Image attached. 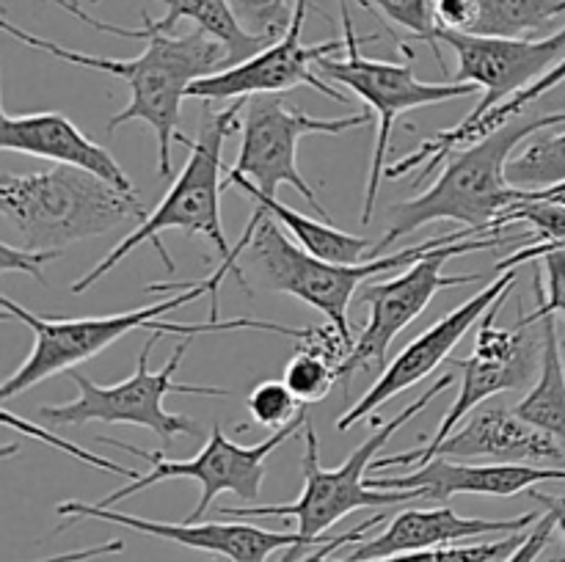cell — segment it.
<instances>
[{
	"label": "cell",
	"mask_w": 565,
	"mask_h": 562,
	"mask_svg": "<svg viewBox=\"0 0 565 562\" xmlns=\"http://www.w3.org/2000/svg\"><path fill=\"white\" fill-rule=\"evenodd\" d=\"M456 383V375L447 372L441 378L434 380L430 389H425L419 395V400H414L412 406L403 408L395 419L379 424L373 430L367 441L356 446L351 452L342 466L337 468H323L320 466V450H318V433H315L312 419H307L303 424V441H307V450H303V488L301 496L290 505H259V507H218V512L224 518H296L298 529L303 543L307 545H323L329 543L331 534H326V529L334 527L337 521L348 516L353 510H362V507H390V505H406V501L423 499L419 490H381L370 488L364 472L373 466L379 450H384L386 441L397 433L406 422H412L419 411L430 406L441 391H447Z\"/></svg>",
	"instance_id": "8992f818"
},
{
	"label": "cell",
	"mask_w": 565,
	"mask_h": 562,
	"mask_svg": "<svg viewBox=\"0 0 565 562\" xmlns=\"http://www.w3.org/2000/svg\"><path fill=\"white\" fill-rule=\"evenodd\" d=\"M340 17H342V39H345V58H334V55H323L315 61L320 75L329 80L342 83L351 88L359 99L367 102L379 119V132H375V149L373 163H370L367 174V191H364V207H362V224H370L375 209V196H379L381 176L386 171V154H390V138L395 119H401L408 110L425 108V105L450 102V99L469 97L478 94L480 88L475 83H425L414 75L408 64H392V61H375L364 58L362 44L375 42L379 33L370 36H356L351 20V6L348 0H340Z\"/></svg>",
	"instance_id": "30bf717a"
},
{
	"label": "cell",
	"mask_w": 565,
	"mask_h": 562,
	"mask_svg": "<svg viewBox=\"0 0 565 562\" xmlns=\"http://www.w3.org/2000/svg\"><path fill=\"white\" fill-rule=\"evenodd\" d=\"M0 215L14 229L20 248L64 251L127 220H143L147 209L138 196L121 193L92 171L53 165L33 174L3 171Z\"/></svg>",
	"instance_id": "277c9868"
},
{
	"label": "cell",
	"mask_w": 565,
	"mask_h": 562,
	"mask_svg": "<svg viewBox=\"0 0 565 562\" xmlns=\"http://www.w3.org/2000/svg\"><path fill=\"white\" fill-rule=\"evenodd\" d=\"M541 334H544V347H541L539 380L516 402V413L535 428L555 435L565 446V358L561 356V342H557L555 314L541 320Z\"/></svg>",
	"instance_id": "d4e9b609"
},
{
	"label": "cell",
	"mask_w": 565,
	"mask_h": 562,
	"mask_svg": "<svg viewBox=\"0 0 565 562\" xmlns=\"http://www.w3.org/2000/svg\"><path fill=\"white\" fill-rule=\"evenodd\" d=\"M555 532H557V518L555 512L546 510L544 516L533 523V529H527L522 543H519L502 562H535L546 549H550Z\"/></svg>",
	"instance_id": "8d00e7d4"
},
{
	"label": "cell",
	"mask_w": 565,
	"mask_h": 562,
	"mask_svg": "<svg viewBox=\"0 0 565 562\" xmlns=\"http://www.w3.org/2000/svg\"><path fill=\"white\" fill-rule=\"evenodd\" d=\"M166 6L163 20H152V17L143 11V22L149 28L160 33H171L180 20H193L199 31L210 33L213 39H218L221 44H226V50L232 53L235 64L252 58L259 50H265L268 44H274L276 39L270 36H257V33H248L241 25V20L232 11L230 0H160Z\"/></svg>",
	"instance_id": "cb8c5ba5"
},
{
	"label": "cell",
	"mask_w": 565,
	"mask_h": 562,
	"mask_svg": "<svg viewBox=\"0 0 565 562\" xmlns=\"http://www.w3.org/2000/svg\"><path fill=\"white\" fill-rule=\"evenodd\" d=\"M436 25L447 31L475 33L480 20V0H434Z\"/></svg>",
	"instance_id": "74e56055"
},
{
	"label": "cell",
	"mask_w": 565,
	"mask_h": 562,
	"mask_svg": "<svg viewBox=\"0 0 565 562\" xmlns=\"http://www.w3.org/2000/svg\"><path fill=\"white\" fill-rule=\"evenodd\" d=\"M508 182L519 191H546L565 182V132L546 136L539 132L533 141L513 154L508 163Z\"/></svg>",
	"instance_id": "4316f807"
},
{
	"label": "cell",
	"mask_w": 565,
	"mask_h": 562,
	"mask_svg": "<svg viewBox=\"0 0 565 562\" xmlns=\"http://www.w3.org/2000/svg\"><path fill=\"white\" fill-rule=\"evenodd\" d=\"M511 292V290H508ZM508 292L483 314L480 320V328L475 334V347L463 361H458L461 367V391H458L456 402L450 406L447 417L441 419V424L436 428V433L430 435L428 444L419 446V450L401 452V455L390 457H375V468H390V466H417L423 463L469 413L478 406H483L491 397L502 395V391L522 389L530 383L535 369L541 367V347H544V334H533V320L524 314L519 317L516 325L511 328H497V314L505 306Z\"/></svg>",
	"instance_id": "4fadbf2b"
},
{
	"label": "cell",
	"mask_w": 565,
	"mask_h": 562,
	"mask_svg": "<svg viewBox=\"0 0 565 562\" xmlns=\"http://www.w3.org/2000/svg\"><path fill=\"white\" fill-rule=\"evenodd\" d=\"M565 14V0H480L475 33L483 36H530L544 33Z\"/></svg>",
	"instance_id": "484cf974"
},
{
	"label": "cell",
	"mask_w": 565,
	"mask_h": 562,
	"mask_svg": "<svg viewBox=\"0 0 565 562\" xmlns=\"http://www.w3.org/2000/svg\"><path fill=\"white\" fill-rule=\"evenodd\" d=\"M439 42L456 53L458 72L452 80L475 83L483 88V99L458 121V130L478 125L489 110L500 108L565 58V28L550 36H483L439 28Z\"/></svg>",
	"instance_id": "5bb4252c"
},
{
	"label": "cell",
	"mask_w": 565,
	"mask_h": 562,
	"mask_svg": "<svg viewBox=\"0 0 565 562\" xmlns=\"http://www.w3.org/2000/svg\"><path fill=\"white\" fill-rule=\"evenodd\" d=\"M3 424H6V428H14V430H20V433L31 435V439H39V441H44V444H53L55 450H61V452H70V455L81 457L83 463H92V466L103 468V472H114V474H121V477H127V479H136V477H138V472H136V468H125V466H119V463L108 461V457H103V455H94V452H86V450H81V446H77V444H72V441L61 439V435L50 433V430H42V428H36V424H31V422H28V419H22V417H14V413H11V411H3Z\"/></svg>",
	"instance_id": "836d02e7"
},
{
	"label": "cell",
	"mask_w": 565,
	"mask_h": 562,
	"mask_svg": "<svg viewBox=\"0 0 565 562\" xmlns=\"http://www.w3.org/2000/svg\"><path fill=\"white\" fill-rule=\"evenodd\" d=\"M64 251H31V248L11 246L9 240H0V270L3 273H28L39 281L47 284L42 268L53 259H58Z\"/></svg>",
	"instance_id": "e575fe53"
},
{
	"label": "cell",
	"mask_w": 565,
	"mask_h": 562,
	"mask_svg": "<svg viewBox=\"0 0 565 562\" xmlns=\"http://www.w3.org/2000/svg\"><path fill=\"white\" fill-rule=\"evenodd\" d=\"M555 193H565V182H563V185L546 187V191H524V196H527V198H541V196H555Z\"/></svg>",
	"instance_id": "ab89813d"
},
{
	"label": "cell",
	"mask_w": 565,
	"mask_h": 562,
	"mask_svg": "<svg viewBox=\"0 0 565 562\" xmlns=\"http://www.w3.org/2000/svg\"><path fill=\"white\" fill-rule=\"evenodd\" d=\"M61 518H66V527L77 518H97V521L119 523V527L136 529L141 534L171 540V543L188 545V549L207 551V554L226 556L232 562H265L274 551L292 549V545H307L298 532H274V529L254 527V523H226V521H196V523H169L149 521V518L130 516V512H116L110 507L86 505V501H61L55 507ZM312 549V545H307Z\"/></svg>",
	"instance_id": "e0dca14e"
},
{
	"label": "cell",
	"mask_w": 565,
	"mask_h": 562,
	"mask_svg": "<svg viewBox=\"0 0 565 562\" xmlns=\"http://www.w3.org/2000/svg\"><path fill=\"white\" fill-rule=\"evenodd\" d=\"M513 287H516V268L497 275L491 284H486V290H480L478 295L469 298L467 303H461V306L452 309L450 314H445L439 323H434L428 331H423L417 339L408 342V345L386 364L384 372L375 378V383L370 386V389L364 391L340 419H337V430H340V433H348L353 424L373 417L375 408L390 402L392 397L412 389V386L423 383L430 372L439 369L441 361L450 358V353L456 350L458 342L469 334V328H472L478 320H483V314L489 312L508 290H513Z\"/></svg>",
	"instance_id": "2e32d148"
},
{
	"label": "cell",
	"mask_w": 565,
	"mask_h": 562,
	"mask_svg": "<svg viewBox=\"0 0 565 562\" xmlns=\"http://www.w3.org/2000/svg\"><path fill=\"white\" fill-rule=\"evenodd\" d=\"M522 198H527V196H524V191H522ZM541 198H550V202L565 204V193H555V196H541Z\"/></svg>",
	"instance_id": "60d3db41"
},
{
	"label": "cell",
	"mask_w": 565,
	"mask_h": 562,
	"mask_svg": "<svg viewBox=\"0 0 565 562\" xmlns=\"http://www.w3.org/2000/svg\"><path fill=\"white\" fill-rule=\"evenodd\" d=\"M539 518L535 512H524L516 518H469L458 516L447 505L434 507V510H403L392 518L384 532L348 551L345 560H381V556L406 554V551L461 543L480 534H516L533 527Z\"/></svg>",
	"instance_id": "44dd1931"
},
{
	"label": "cell",
	"mask_w": 565,
	"mask_h": 562,
	"mask_svg": "<svg viewBox=\"0 0 565 562\" xmlns=\"http://www.w3.org/2000/svg\"><path fill=\"white\" fill-rule=\"evenodd\" d=\"M565 125V110L557 114H519L469 147L456 149L439 180L419 196L390 209V229L370 251L381 257L401 237L434 224L452 220L475 237H491L494 220L522 198V191L508 182V163L527 138Z\"/></svg>",
	"instance_id": "7a4b0ae2"
},
{
	"label": "cell",
	"mask_w": 565,
	"mask_h": 562,
	"mask_svg": "<svg viewBox=\"0 0 565 562\" xmlns=\"http://www.w3.org/2000/svg\"><path fill=\"white\" fill-rule=\"evenodd\" d=\"M527 529L516 534H508L502 540H491V543H467V545H436V549H423V551H406V554H392L381 556V560H362V562H497L505 560L513 549L524 540ZM320 562H353V560H320Z\"/></svg>",
	"instance_id": "83f0119b"
},
{
	"label": "cell",
	"mask_w": 565,
	"mask_h": 562,
	"mask_svg": "<svg viewBox=\"0 0 565 562\" xmlns=\"http://www.w3.org/2000/svg\"><path fill=\"white\" fill-rule=\"evenodd\" d=\"M160 336L163 334L149 331V339L143 342L141 353H138L136 372H132L130 378L119 380V383L99 386L94 383L92 378H86L83 372H77V369H70V378L75 380L77 386V397L70 402L42 406L39 408V419L55 424V428H66V424L77 428V424L88 422L138 424V428H147L152 430L154 435H160L163 444H169L177 435H202V428H199L191 417L166 411V395L230 397V391L218 389V386H193L177 380V369H180L193 336H185V339L174 347V353H171V358L166 361V367L152 372V369H149V353L154 350Z\"/></svg>",
	"instance_id": "ba28073f"
},
{
	"label": "cell",
	"mask_w": 565,
	"mask_h": 562,
	"mask_svg": "<svg viewBox=\"0 0 565 562\" xmlns=\"http://www.w3.org/2000/svg\"><path fill=\"white\" fill-rule=\"evenodd\" d=\"M546 562H565V551H555V554H552Z\"/></svg>",
	"instance_id": "b9f144b4"
},
{
	"label": "cell",
	"mask_w": 565,
	"mask_h": 562,
	"mask_svg": "<svg viewBox=\"0 0 565 562\" xmlns=\"http://www.w3.org/2000/svg\"><path fill=\"white\" fill-rule=\"evenodd\" d=\"M539 483H565V468L533 463H463L436 455L401 477H370V488L419 490L423 499L447 505L452 496H516Z\"/></svg>",
	"instance_id": "d6986e66"
},
{
	"label": "cell",
	"mask_w": 565,
	"mask_h": 562,
	"mask_svg": "<svg viewBox=\"0 0 565 562\" xmlns=\"http://www.w3.org/2000/svg\"><path fill=\"white\" fill-rule=\"evenodd\" d=\"M381 521H384V516L367 518V521H362L359 527L348 529V532H342V534H334L329 543H323L318 551H312V554H307V551H309L307 545H292L290 554H287L281 562H320V560H326V556L334 554V551L345 549L348 543H356V540H362L364 534H367L373 527H379ZM215 562H232V560H226V556H215Z\"/></svg>",
	"instance_id": "d590c367"
},
{
	"label": "cell",
	"mask_w": 565,
	"mask_h": 562,
	"mask_svg": "<svg viewBox=\"0 0 565 562\" xmlns=\"http://www.w3.org/2000/svg\"><path fill=\"white\" fill-rule=\"evenodd\" d=\"M436 455L456 457V461L563 466L565 446L555 435L519 417L516 408H508L502 402H483L423 463Z\"/></svg>",
	"instance_id": "ac0fdd59"
},
{
	"label": "cell",
	"mask_w": 565,
	"mask_h": 562,
	"mask_svg": "<svg viewBox=\"0 0 565 562\" xmlns=\"http://www.w3.org/2000/svg\"><path fill=\"white\" fill-rule=\"evenodd\" d=\"M370 121H375L370 108L353 116L323 119V116H309L292 108L281 94L248 97L246 108H243L241 152H237L235 165L226 171V176L252 180L257 191L276 198H279L281 185H290L292 191L307 198L320 220H331V215L320 204L318 193L298 171V143L307 136H342V132L370 125Z\"/></svg>",
	"instance_id": "7c38bea8"
},
{
	"label": "cell",
	"mask_w": 565,
	"mask_h": 562,
	"mask_svg": "<svg viewBox=\"0 0 565 562\" xmlns=\"http://www.w3.org/2000/svg\"><path fill=\"white\" fill-rule=\"evenodd\" d=\"M563 353H565V339H563ZM527 494L533 496V499L539 501V505H544L546 510L555 512V518H557V529H561V532L565 534V496H550V494H541V490H535V488H530Z\"/></svg>",
	"instance_id": "f35d334b"
},
{
	"label": "cell",
	"mask_w": 565,
	"mask_h": 562,
	"mask_svg": "<svg viewBox=\"0 0 565 562\" xmlns=\"http://www.w3.org/2000/svg\"><path fill=\"white\" fill-rule=\"evenodd\" d=\"M246 231H252L246 253L252 259L254 270L259 273V279H263V284L268 290L292 295L307 303V306L318 309L351 342L356 339L351 334V314H348V309H351L353 295L362 290L364 281L379 273H390V270H406L417 259H423L425 253L434 251V248L475 237L469 229H456L450 235L434 237V240H425L419 246L401 248L395 253H381V257L364 259V262L342 264L303 251L301 246L287 240L279 220L259 213V209L252 215Z\"/></svg>",
	"instance_id": "52a82bcc"
},
{
	"label": "cell",
	"mask_w": 565,
	"mask_h": 562,
	"mask_svg": "<svg viewBox=\"0 0 565 562\" xmlns=\"http://www.w3.org/2000/svg\"><path fill=\"white\" fill-rule=\"evenodd\" d=\"M563 80H565V58L555 66V69L546 72V75L541 77L539 83H533V86L524 88L522 94H516V97H511V99H508V102H502L500 108L489 110V114H486L483 119L478 121V125L467 127V130H458V127H450V130H441V132H436V136L423 138V143H419V147L414 149L412 154H406V158H401V160H395V163H392V165H386V176H390V180H395V176L408 174V171L419 169V163H425V169L417 174V180H425V176H428L430 171L439 169L441 160L450 158V154L456 152V149L469 147V143L480 141V138H483V136L494 132L497 127L505 125L508 119H513V116L524 114V110H527L530 105L535 102V99H541V97H544V94H550L552 88L561 86Z\"/></svg>",
	"instance_id": "7402d4cb"
},
{
	"label": "cell",
	"mask_w": 565,
	"mask_h": 562,
	"mask_svg": "<svg viewBox=\"0 0 565 562\" xmlns=\"http://www.w3.org/2000/svg\"><path fill=\"white\" fill-rule=\"evenodd\" d=\"M248 413L257 424L268 430H281L301 413L303 402L290 391L285 380H263L248 395Z\"/></svg>",
	"instance_id": "4dcf8cb0"
},
{
	"label": "cell",
	"mask_w": 565,
	"mask_h": 562,
	"mask_svg": "<svg viewBox=\"0 0 565 562\" xmlns=\"http://www.w3.org/2000/svg\"><path fill=\"white\" fill-rule=\"evenodd\" d=\"M362 9H367L370 14L386 17L395 25L406 28L408 33H414L417 39L430 44L436 61L445 66L439 50V25H436V9L434 0H356Z\"/></svg>",
	"instance_id": "f546056e"
},
{
	"label": "cell",
	"mask_w": 565,
	"mask_h": 562,
	"mask_svg": "<svg viewBox=\"0 0 565 562\" xmlns=\"http://www.w3.org/2000/svg\"><path fill=\"white\" fill-rule=\"evenodd\" d=\"M149 292H177V298L169 301L152 303V306L132 309V312L105 314V317H39V314L28 312L25 306L14 303L11 298H0L3 306V320H20L28 325L33 334V347L28 353L25 361L20 364L14 375L3 380L0 386V400L9 402L14 395L33 389L42 380L53 378L58 372H70L77 364L88 361L105 347L119 342L121 336L132 334L138 328L158 331V334H210L207 323H169L166 314L177 312V309L188 306V303L199 301L202 295H210V320H218V290L210 284L207 279L202 281H154L147 287Z\"/></svg>",
	"instance_id": "5b68a950"
},
{
	"label": "cell",
	"mask_w": 565,
	"mask_h": 562,
	"mask_svg": "<svg viewBox=\"0 0 565 562\" xmlns=\"http://www.w3.org/2000/svg\"><path fill=\"white\" fill-rule=\"evenodd\" d=\"M307 419L309 411L307 406H303L301 413H298L287 428L276 430L274 435H268V439L252 446L235 444V441L221 430V424L215 422L213 428H210V441L202 446L199 455L191 457V461H166L163 452L138 450V446L127 444V441L99 435V444L116 446V450H125L130 452V455L143 457V461L152 463V468H149L147 474H138L136 479H130V485H125V488L114 490V494H108L105 499H99L97 505L114 507L116 501L130 499L138 490H147L149 485L177 477L193 479V483H199V488H202L199 505L188 512V523L202 521V518L207 516L210 505H213L221 494H235L237 499L243 501H257L259 494H263L259 488H263L265 479V461H268V455H274L281 444H287V439H296L303 430V424H307Z\"/></svg>",
	"instance_id": "8fae6325"
},
{
	"label": "cell",
	"mask_w": 565,
	"mask_h": 562,
	"mask_svg": "<svg viewBox=\"0 0 565 562\" xmlns=\"http://www.w3.org/2000/svg\"><path fill=\"white\" fill-rule=\"evenodd\" d=\"M243 108H246L243 99H237V102H232L230 108L224 110H213L207 102L196 141H193V138H185L182 132H177L174 141L191 149L188 163L182 165L177 180L171 182L163 202H160L152 213H147V218L138 220L136 229L127 237H121V240L110 248L108 257L99 259L88 273H83L81 279L70 287L75 295H81L88 287L97 284L99 279H105L121 259L130 257V253L147 240L154 242V248H158L160 259L166 262L169 273H174V259L169 257V251L163 248V240H160V235H163L166 229H182L191 231V235L207 237L221 257V264L213 270L210 279L221 287L226 273H235V279L241 281V273H237V268L232 264V251H235V248L226 240L224 224H221V193H224V182H221V171H224L221 152H224L226 138H230L237 127H243Z\"/></svg>",
	"instance_id": "3957f363"
},
{
	"label": "cell",
	"mask_w": 565,
	"mask_h": 562,
	"mask_svg": "<svg viewBox=\"0 0 565 562\" xmlns=\"http://www.w3.org/2000/svg\"><path fill=\"white\" fill-rule=\"evenodd\" d=\"M527 242H539L535 235H491V237H469V240L450 242V246H439L434 251L425 253L423 259L412 264V268L403 270L401 275L390 281H373L362 290L359 301L367 303V325L362 328L359 339L353 342L351 356L345 358L340 369V383H351V378L362 369L381 367L386 361V353H390L392 342L397 339L401 331H406L419 314L428 309V303L434 301L439 292L452 290V287L475 284V281L486 279V273H456L447 275L445 264L450 259L461 257V253H475V251H489L497 246H527Z\"/></svg>",
	"instance_id": "9c48e42d"
},
{
	"label": "cell",
	"mask_w": 565,
	"mask_h": 562,
	"mask_svg": "<svg viewBox=\"0 0 565 562\" xmlns=\"http://www.w3.org/2000/svg\"><path fill=\"white\" fill-rule=\"evenodd\" d=\"M230 6L248 33L270 39L285 36L296 11L290 0H230Z\"/></svg>",
	"instance_id": "1f68e13d"
},
{
	"label": "cell",
	"mask_w": 565,
	"mask_h": 562,
	"mask_svg": "<svg viewBox=\"0 0 565 562\" xmlns=\"http://www.w3.org/2000/svg\"><path fill=\"white\" fill-rule=\"evenodd\" d=\"M544 275L546 287L541 284V273H535V290H539V309L527 314L533 323H541L550 314H563L565 317V251L544 253Z\"/></svg>",
	"instance_id": "d6a6232c"
},
{
	"label": "cell",
	"mask_w": 565,
	"mask_h": 562,
	"mask_svg": "<svg viewBox=\"0 0 565 562\" xmlns=\"http://www.w3.org/2000/svg\"><path fill=\"white\" fill-rule=\"evenodd\" d=\"M337 380H340V369L329 358H323L315 350H307V347H298L296 356L285 367V383L290 386V391L303 406L326 400Z\"/></svg>",
	"instance_id": "f1b7e54d"
},
{
	"label": "cell",
	"mask_w": 565,
	"mask_h": 562,
	"mask_svg": "<svg viewBox=\"0 0 565 562\" xmlns=\"http://www.w3.org/2000/svg\"><path fill=\"white\" fill-rule=\"evenodd\" d=\"M226 187H241L243 193H248V196L259 204L257 207L259 213L279 220V224L296 237L298 246H301L303 251L312 253V257L329 259V262H342V264H353V262H364V259H370L373 242L364 240V237L348 235V231L337 229L331 220H315L309 218V215H301L298 209L281 204L276 196H265L263 191H257V185H254L252 180H243V176H226L224 191Z\"/></svg>",
	"instance_id": "603a6c76"
},
{
	"label": "cell",
	"mask_w": 565,
	"mask_h": 562,
	"mask_svg": "<svg viewBox=\"0 0 565 562\" xmlns=\"http://www.w3.org/2000/svg\"><path fill=\"white\" fill-rule=\"evenodd\" d=\"M50 3L70 11L72 17L86 22L88 28L114 33V36L143 39L147 42L143 53L136 55V58H103V55H88L70 47H61L53 39L22 31V28H17L9 20L0 22V28L9 36L28 44V47L42 50V53L53 55V58L66 61V64L108 72V75H116L119 80H125L127 88H130V102L108 121L105 130L116 132L119 127L130 125V121H143V125L152 127L154 138H158V174L171 176V143H174L177 132H180L177 125H180L182 99L188 97V88L199 77L215 75V72H224L230 66H235V58L226 50V44H221L218 39L199 31V28L191 33H182V36H171V33L154 31L147 22H143V28L110 25V22L97 20L86 9H81L75 0H50Z\"/></svg>",
	"instance_id": "6da1fadb"
},
{
	"label": "cell",
	"mask_w": 565,
	"mask_h": 562,
	"mask_svg": "<svg viewBox=\"0 0 565 562\" xmlns=\"http://www.w3.org/2000/svg\"><path fill=\"white\" fill-rule=\"evenodd\" d=\"M0 149L6 152L31 154V158L53 160L55 165H72L97 174L121 193L138 196L136 185L119 160L86 136L70 116L44 110V114H9L0 110Z\"/></svg>",
	"instance_id": "ffe728a7"
},
{
	"label": "cell",
	"mask_w": 565,
	"mask_h": 562,
	"mask_svg": "<svg viewBox=\"0 0 565 562\" xmlns=\"http://www.w3.org/2000/svg\"><path fill=\"white\" fill-rule=\"evenodd\" d=\"M309 0H296L292 22L285 36L276 39L265 50H259L252 58L230 66L215 75L199 77L191 83L188 97L202 99V102H221V99H248L257 94H285L296 86H309L323 97L348 102L345 94L337 91L312 64L323 55H334L337 50H345V39H329L320 44H303V20H307Z\"/></svg>",
	"instance_id": "9a60e30c"
}]
</instances>
